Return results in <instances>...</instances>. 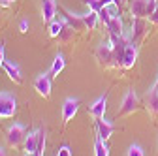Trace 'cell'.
<instances>
[{
	"mask_svg": "<svg viewBox=\"0 0 158 156\" xmlns=\"http://www.w3.org/2000/svg\"><path fill=\"white\" fill-rule=\"evenodd\" d=\"M94 55H96V60H98V64H100V66H104V68H118L111 40L109 42H102L100 45L96 47V53Z\"/></svg>",
	"mask_w": 158,
	"mask_h": 156,
	"instance_id": "6da1fadb",
	"label": "cell"
},
{
	"mask_svg": "<svg viewBox=\"0 0 158 156\" xmlns=\"http://www.w3.org/2000/svg\"><path fill=\"white\" fill-rule=\"evenodd\" d=\"M156 8H158L156 0H132L130 2V13L135 19H149Z\"/></svg>",
	"mask_w": 158,
	"mask_h": 156,
	"instance_id": "7a4b0ae2",
	"label": "cell"
},
{
	"mask_svg": "<svg viewBox=\"0 0 158 156\" xmlns=\"http://www.w3.org/2000/svg\"><path fill=\"white\" fill-rule=\"evenodd\" d=\"M25 139H27V128H25V124L15 122V124H11L8 128V132H6V141H8L10 147H13V149L21 147L25 143Z\"/></svg>",
	"mask_w": 158,
	"mask_h": 156,
	"instance_id": "3957f363",
	"label": "cell"
},
{
	"mask_svg": "<svg viewBox=\"0 0 158 156\" xmlns=\"http://www.w3.org/2000/svg\"><path fill=\"white\" fill-rule=\"evenodd\" d=\"M137 109H139V98L134 90H128L123 98V104H121V109H118L117 117H128V115H134Z\"/></svg>",
	"mask_w": 158,
	"mask_h": 156,
	"instance_id": "277c9868",
	"label": "cell"
},
{
	"mask_svg": "<svg viewBox=\"0 0 158 156\" xmlns=\"http://www.w3.org/2000/svg\"><path fill=\"white\" fill-rule=\"evenodd\" d=\"M17 111V100L10 92H0V119H10Z\"/></svg>",
	"mask_w": 158,
	"mask_h": 156,
	"instance_id": "5b68a950",
	"label": "cell"
},
{
	"mask_svg": "<svg viewBox=\"0 0 158 156\" xmlns=\"http://www.w3.org/2000/svg\"><path fill=\"white\" fill-rule=\"evenodd\" d=\"M147 32H149V27H147V21H145V19H135V17H132V30H130V34H128L130 40H132L134 43L139 45V43L145 40Z\"/></svg>",
	"mask_w": 158,
	"mask_h": 156,
	"instance_id": "8992f818",
	"label": "cell"
},
{
	"mask_svg": "<svg viewBox=\"0 0 158 156\" xmlns=\"http://www.w3.org/2000/svg\"><path fill=\"white\" fill-rule=\"evenodd\" d=\"M137 43H134L130 38H128V43H126V47H124V53H123V62H121V68H124V70H130V68H134V64H135V60H137Z\"/></svg>",
	"mask_w": 158,
	"mask_h": 156,
	"instance_id": "52a82bcc",
	"label": "cell"
},
{
	"mask_svg": "<svg viewBox=\"0 0 158 156\" xmlns=\"http://www.w3.org/2000/svg\"><path fill=\"white\" fill-rule=\"evenodd\" d=\"M51 73H40L34 81V90L42 96V98H49L51 96Z\"/></svg>",
	"mask_w": 158,
	"mask_h": 156,
	"instance_id": "ba28073f",
	"label": "cell"
},
{
	"mask_svg": "<svg viewBox=\"0 0 158 156\" xmlns=\"http://www.w3.org/2000/svg\"><path fill=\"white\" fill-rule=\"evenodd\" d=\"M79 98H66L64 100V104H62V122L64 124H68L73 117H75V113H77V109H79Z\"/></svg>",
	"mask_w": 158,
	"mask_h": 156,
	"instance_id": "9c48e42d",
	"label": "cell"
},
{
	"mask_svg": "<svg viewBox=\"0 0 158 156\" xmlns=\"http://www.w3.org/2000/svg\"><path fill=\"white\" fill-rule=\"evenodd\" d=\"M60 11L64 13V23H66L68 27H72V28L77 30V32L87 30V27H85V23H83V17H81V15H73V13H70L68 10H64V8H60Z\"/></svg>",
	"mask_w": 158,
	"mask_h": 156,
	"instance_id": "30bf717a",
	"label": "cell"
},
{
	"mask_svg": "<svg viewBox=\"0 0 158 156\" xmlns=\"http://www.w3.org/2000/svg\"><path fill=\"white\" fill-rule=\"evenodd\" d=\"M107 30H109V40H117V38L124 36V27H123L121 15H113L111 17V21L107 25Z\"/></svg>",
	"mask_w": 158,
	"mask_h": 156,
	"instance_id": "8fae6325",
	"label": "cell"
},
{
	"mask_svg": "<svg viewBox=\"0 0 158 156\" xmlns=\"http://www.w3.org/2000/svg\"><path fill=\"white\" fill-rule=\"evenodd\" d=\"M2 68H4V72L8 73V77L15 83V85H21L23 83V75H21V68H19L15 62H11V60H4V64H2Z\"/></svg>",
	"mask_w": 158,
	"mask_h": 156,
	"instance_id": "7c38bea8",
	"label": "cell"
},
{
	"mask_svg": "<svg viewBox=\"0 0 158 156\" xmlns=\"http://www.w3.org/2000/svg\"><path fill=\"white\" fill-rule=\"evenodd\" d=\"M113 132H115V126H113L111 122H107L106 119H98V121H96V135H98L100 139L107 141V139L111 138Z\"/></svg>",
	"mask_w": 158,
	"mask_h": 156,
	"instance_id": "4fadbf2b",
	"label": "cell"
},
{
	"mask_svg": "<svg viewBox=\"0 0 158 156\" xmlns=\"http://www.w3.org/2000/svg\"><path fill=\"white\" fill-rule=\"evenodd\" d=\"M106 109H107V96L104 94L102 98H98L92 105H90V115L94 117V119H104V115H106Z\"/></svg>",
	"mask_w": 158,
	"mask_h": 156,
	"instance_id": "5bb4252c",
	"label": "cell"
},
{
	"mask_svg": "<svg viewBox=\"0 0 158 156\" xmlns=\"http://www.w3.org/2000/svg\"><path fill=\"white\" fill-rule=\"evenodd\" d=\"M55 15H56L55 0H42V19L45 23H51L55 21Z\"/></svg>",
	"mask_w": 158,
	"mask_h": 156,
	"instance_id": "9a60e30c",
	"label": "cell"
},
{
	"mask_svg": "<svg viewBox=\"0 0 158 156\" xmlns=\"http://www.w3.org/2000/svg\"><path fill=\"white\" fill-rule=\"evenodd\" d=\"M145 107L152 117H158V96L152 88L145 94Z\"/></svg>",
	"mask_w": 158,
	"mask_h": 156,
	"instance_id": "2e32d148",
	"label": "cell"
},
{
	"mask_svg": "<svg viewBox=\"0 0 158 156\" xmlns=\"http://www.w3.org/2000/svg\"><path fill=\"white\" fill-rule=\"evenodd\" d=\"M36 147H38V130L27 135V139H25V143H23L25 156H34V152H36Z\"/></svg>",
	"mask_w": 158,
	"mask_h": 156,
	"instance_id": "e0dca14e",
	"label": "cell"
},
{
	"mask_svg": "<svg viewBox=\"0 0 158 156\" xmlns=\"http://www.w3.org/2000/svg\"><path fill=\"white\" fill-rule=\"evenodd\" d=\"M83 17V23H85V27H87V30H94L96 28V25H98V11H92V10H89V13L87 15H81Z\"/></svg>",
	"mask_w": 158,
	"mask_h": 156,
	"instance_id": "ac0fdd59",
	"label": "cell"
},
{
	"mask_svg": "<svg viewBox=\"0 0 158 156\" xmlns=\"http://www.w3.org/2000/svg\"><path fill=\"white\" fill-rule=\"evenodd\" d=\"M94 156H109L107 141L100 139L98 135H96V139H94Z\"/></svg>",
	"mask_w": 158,
	"mask_h": 156,
	"instance_id": "d6986e66",
	"label": "cell"
},
{
	"mask_svg": "<svg viewBox=\"0 0 158 156\" xmlns=\"http://www.w3.org/2000/svg\"><path fill=\"white\" fill-rule=\"evenodd\" d=\"M44 150H45V130L38 128V147H36L34 156H44Z\"/></svg>",
	"mask_w": 158,
	"mask_h": 156,
	"instance_id": "ffe728a7",
	"label": "cell"
},
{
	"mask_svg": "<svg viewBox=\"0 0 158 156\" xmlns=\"http://www.w3.org/2000/svg\"><path fill=\"white\" fill-rule=\"evenodd\" d=\"M64 56L62 55H56L55 56V60H53V66H51V70H49V73L51 75H58V73H60L62 70H64Z\"/></svg>",
	"mask_w": 158,
	"mask_h": 156,
	"instance_id": "44dd1931",
	"label": "cell"
},
{
	"mask_svg": "<svg viewBox=\"0 0 158 156\" xmlns=\"http://www.w3.org/2000/svg\"><path fill=\"white\" fill-rule=\"evenodd\" d=\"M64 27H66L64 21H51L49 23V36L51 38H58V36H60V32L64 30Z\"/></svg>",
	"mask_w": 158,
	"mask_h": 156,
	"instance_id": "7402d4cb",
	"label": "cell"
},
{
	"mask_svg": "<svg viewBox=\"0 0 158 156\" xmlns=\"http://www.w3.org/2000/svg\"><path fill=\"white\" fill-rule=\"evenodd\" d=\"M72 40H73V28L66 25V27H64V30L60 32V36H58V42L66 45V43H70Z\"/></svg>",
	"mask_w": 158,
	"mask_h": 156,
	"instance_id": "603a6c76",
	"label": "cell"
},
{
	"mask_svg": "<svg viewBox=\"0 0 158 156\" xmlns=\"http://www.w3.org/2000/svg\"><path fill=\"white\" fill-rule=\"evenodd\" d=\"M98 17H100V21L107 27V25H109V21H111V17H113V13L109 11V6H106V8H102L100 11H98Z\"/></svg>",
	"mask_w": 158,
	"mask_h": 156,
	"instance_id": "cb8c5ba5",
	"label": "cell"
},
{
	"mask_svg": "<svg viewBox=\"0 0 158 156\" xmlns=\"http://www.w3.org/2000/svg\"><path fill=\"white\" fill-rule=\"evenodd\" d=\"M126 156H145V154H143V149L139 145H130Z\"/></svg>",
	"mask_w": 158,
	"mask_h": 156,
	"instance_id": "d4e9b609",
	"label": "cell"
},
{
	"mask_svg": "<svg viewBox=\"0 0 158 156\" xmlns=\"http://www.w3.org/2000/svg\"><path fill=\"white\" fill-rule=\"evenodd\" d=\"M56 156H72V150H70V147H68V145H62L60 149H58Z\"/></svg>",
	"mask_w": 158,
	"mask_h": 156,
	"instance_id": "484cf974",
	"label": "cell"
},
{
	"mask_svg": "<svg viewBox=\"0 0 158 156\" xmlns=\"http://www.w3.org/2000/svg\"><path fill=\"white\" fill-rule=\"evenodd\" d=\"M149 21H151L152 25H156V27H158V8H156V10L152 11V15L149 17Z\"/></svg>",
	"mask_w": 158,
	"mask_h": 156,
	"instance_id": "4316f807",
	"label": "cell"
},
{
	"mask_svg": "<svg viewBox=\"0 0 158 156\" xmlns=\"http://www.w3.org/2000/svg\"><path fill=\"white\" fill-rule=\"evenodd\" d=\"M19 30H21L23 34H27L28 32V21H21V23H19Z\"/></svg>",
	"mask_w": 158,
	"mask_h": 156,
	"instance_id": "83f0119b",
	"label": "cell"
},
{
	"mask_svg": "<svg viewBox=\"0 0 158 156\" xmlns=\"http://www.w3.org/2000/svg\"><path fill=\"white\" fill-rule=\"evenodd\" d=\"M4 60H6L4 58V45H0V66L4 64Z\"/></svg>",
	"mask_w": 158,
	"mask_h": 156,
	"instance_id": "f1b7e54d",
	"label": "cell"
},
{
	"mask_svg": "<svg viewBox=\"0 0 158 156\" xmlns=\"http://www.w3.org/2000/svg\"><path fill=\"white\" fill-rule=\"evenodd\" d=\"M15 0H0V6H11Z\"/></svg>",
	"mask_w": 158,
	"mask_h": 156,
	"instance_id": "f546056e",
	"label": "cell"
},
{
	"mask_svg": "<svg viewBox=\"0 0 158 156\" xmlns=\"http://www.w3.org/2000/svg\"><path fill=\"white\" fill-rule=\"evenodd\" d=\"M128 2V0H117V6H124Z\"/></svg>",
	"mask_w": 158,
	"mask_h": 156,
	"instance_id": "4dcf8cb0",
	"label": "cell"
},
{
	"mask_svg": "<svg viewBox=\"0 0 158 156\" xmlns=\"http://www.w3.org/2000/svg\"><path fill=\"white\" fill-rule=\"evenodd\" d=\"M0 156H6V150H4L2 147H0Z\"/></svg>",
	"mask_w": 158,
	"mask_h": 156,
	"instance_id": "1f68e13d",
	"label": "cell"
},
{
	"mask_svg": "<svg viewBox=\"0 0 158 156\" xmlns=\"http://www.w3.org/2000/svg\"><path fill=\"white\" fill-rule=\"evenodd\" d=\"M152 90L156 92V96H158V87H152Z\"/></svg>",
	"mask_w": 158,
	"mask_h": 156,
	"instance_id": "d6a6232c",
	"label": "cell"
},
{
	"mask_svg": "<svg viewBox=\"0 0 158 156\" xmlns=\"http://www.w3.org/2000/svg\"><path fill=\"white\" fill-rule=\"evenodd\" d=\"M154 87H158V77H156V83H154Z\"/></svg>",
	"mask_w": 158,
	"mask_h": 156,
	"instance_id": "836d02e7",
	"label": "cell"
},
{
	"mask_svg": "<svg viewBox=\"0 0 158 156\" xmlns=\"http://www.w3.org/2000/svg\"><path fill=\"white\" fill-rule=\"evenodd\" d=\"M156 2H158V0H156Z\"/></svg>",
	"mask_w": 158,
	"mask_h": 156,
	"instance_id": "e575fe53",
	"label": "cell"
}]
</instances>
